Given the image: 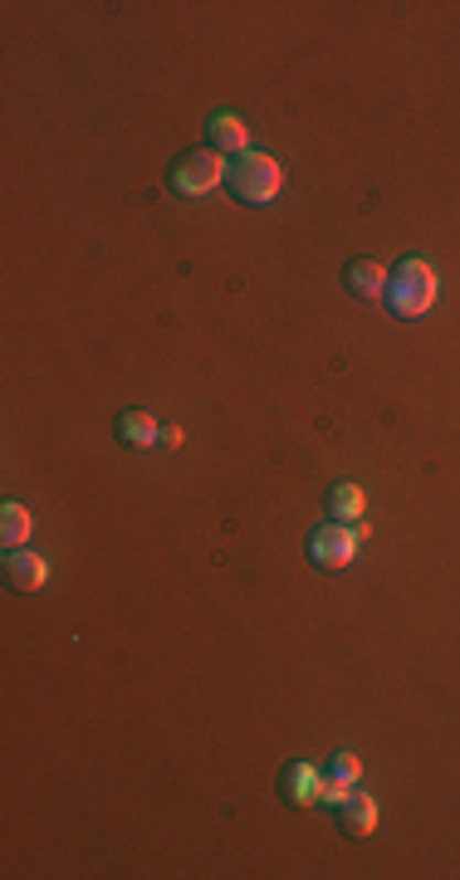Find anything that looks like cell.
<instances>
[{"label":"cell","mask_w":460,"mask_h":880,"mask_svg":"<svg viewBox=\"0 0 460 880\" xmlns=\"http://www.w3.org/2000/svg\"><path fill=\"white\" fill-rule=\"evenodd\" d=\"M30 528H35V518H30L25 504H6V509H0V544H6V548L25 544Z\"/></svg>","instance_id":"13"},{"label":"cell","mask_w":460,"mask_h":880,"mask_svg":"<svg viewBox=\"0 0 460 880\" xmlns=\"http://www.w3.org/2000/svg\"><path fill=\"white\" fill-rule=\"evenodd\" d=\"M114 431H118V446H128V450H148V446H157L162 426H157L148 411H122Z\"/></svg>","instance_id":"12"},{"label":"cell","mask_w":460,"mask_h":880,"mask_svg":"<svg viewBox=\"0 0 460 880\" xmlns=\"http://www.w3.org/2000/svg\"><path fill=\"white\" fill-rule=\"evenodd\" d=\"M285 186V167L269 152H235L226 162V191L240 206H269Z\"/></svg>","instance_id":"1"},{"label":"cell","mask_w":460,"mask_h":880,"mask_svg":"<svg viewBox=\"0 0 460 880\" xmlns=\"http://www.w3.org/2000/svg\"><path fill=\"white\" fill-rule=\"evenodd\" d=\"M436 289H441V279H436V269L426 265V259L407 255L397 269H387V309L397 313V319H421L426 309L436 303Z\"/></svg>","instance_id":"2"},{"label":"cell","mask_w":460,"mask_h":880,"mask_svg":"<svg viewBox=\"0 0 460 880\" xmlns=\"http://www.w3.org/2000/svg\"><path fill=\"white\" fill-rule=\"evenodd\" d=\"M357 544H363V534H357V524H319L309 534V562L323 572H343L347 562L357 558Z\"/></svg>","instance_id":"4"},{"label":"cell","mask_w":460,"mask_h":880,"mask_svg":"<svg viewBox=\"0 0 460 880\" xmlns=\"http://www.w3.org/2000/svg\"><path fill=\"white\" fill-rule=\"evenodd\" d=\"M363 777V763H357V753H333V763L323 769V803L339 807L347 793H353V783Z\"/></svg>","instance_id":"9"},{"label":"cell","mask_w":460,"mask_h":880,"mask_svg":"<svg viewBox=\"0 0 460 880\" xmlns=\"http://www.w3.org/2000/svg\"><path fill=\"white\" fill-rule=\"evenodd\" d=\"M279 797H285L289 807H319L323 803V769H313V763L295 759L279 769Z\"/></svg>","instance_id":"5"},{"label":"cell","mask_w":460,"mask_h":880,"mask_svg":"<svg viewBox=\"0 0 460 880\" xmlns=\"http://www.w3.org/2000/svg\"><path fill=\"white\" fill-rule=\"evenodd\" d=\"M363 509H367V500H363V490H357L353 480H333L329 494H323V514H329L333 524H357Z\"/></svg>","instance_id":"10"},{"label":"cell","mask_w":460,"mask_h":880,"mask_svg":"<svg viewBox=\"0 0 460 880\" xmlns=\"http://www.w3.org/2000/svg\"><path fill=\"white\" fill-rule=\"evenodd\" d=\"M6 582L15 587V592H40L44 582H50V568H44V558L40 552H30V548H10L6 552Z\"/></svg>","instance_id":"6"},{"label":"cell","mask_w":460,"mask_h":880,"mask_svg":"<svg viewBox=\"0 0 460 880\" xmlns=\"http://www.w3.org/2000/svg\"><path fill=\"white\" fill-rule=\"evenodd\" d=\"M221 182H226V157L211 152V147H192V152H182L172 162V172H167V186H172L182 201L211 196Z\"/></svg>","instance_id":"3"},{"label":"cell","mask_w":460,"mask_h":880,"mask_svg":"<svg viewBox=\"0 0 460 880\" xmlns=\"http://www.w3.org/2000/svg\"><path fill=\"white\" fill-rule=\"evenodd\" d=\"M206 138H211V152H231V157L235 152H250V147H245V142H250V128H245L240 112H226V108L211 112Z\"/></svg>","instance_id":"8"},{"label":"cell","mask_w":460,"mask_h":880,"mask_svg":"<svg viewBox=\"0 0 460 880\" xmlns=\"http://www.w3.org/2000/svg\"><path fill=\"white\" fill-rule=\"evenodd\" d=\"M343 285H347V293H357V299H383L387 269L377 265V259H353V265L343 269Z\"/></svg>","instance_id":"11"},{"label":"cell","mask_w":460,"mask_h":880,"mask_svg":"<svg viewBox=\"0 0 460 880\" xmlns=\"http://www.w3.org/2000/svg\"><path fill=\"white\" fill-rule=\"evenodd\" d=\"M157 446H162V450H176V446H182V431H176V426H162V436H157Z\"/></svg>","instance_id":"14"},{"label":"cell","mask_w":460,"mask_h":880,"mask_svg":"<svg viewBox=\"0 0 460 880\" xmlns=\"http://www.w3.org/2000/svg\"><path fill=\"white\" fill-rule=\"evenodd\" d=\"M333 812H339V827H343V837H353V841L373 837V827H377V803H373V797H367V793H357V787H353V793H347V797H343V803L333 807Z\"/></svg>","instance_id":"7"}]
</instances>
